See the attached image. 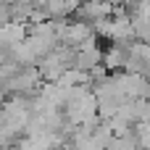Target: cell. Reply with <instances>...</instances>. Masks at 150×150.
I'll use <instances>...</instances> for the list:
<instances>
[{
  "instance_id": "obj_1",
  "label": "cell",
  "mask_w": 150,
  "mask_h": 150,
  "mask_svg": "<svg viewBox=\"0 0 150 150\" xmlns=\"http://www.w3.org/2000/svg\"><path fill=\"white\" fill-rule=\"evenodd\" d=\"M113 11H116V8H113L111 3H103V0H84V3L79 5V16L90 18L92 24L111 18V16H113Z\"/></svg>"
}]
</instances>
